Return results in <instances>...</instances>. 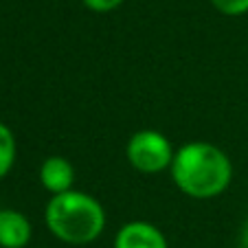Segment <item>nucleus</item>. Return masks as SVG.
<instances>
[{"instance_id": "obj_9", "label": "nucleus", "mask_w": 248, "mask_h": 248, "mask_svg": "<svg viewBox=\"0 0 248 248\" xmlns=\"http://www.w3.org/2000/svg\"><path fill=\"white\" fill-rule=\"evenodd\" d=\"M86 9L94 11V14H108V11H114L125 2V0H81Z\"/></svg>"}, {"instance_id": "obj_2", "label": "nucleus", "mask_w": 248, "mask_h": 248, "mask_svg": "<svg viewBox=\"0 0 248 248\" xmlns=\"http://www.w3.org/2000/svg\"><path fill=\"white\" fill-rule=\"evenodd\" d=\"M44 224L60 242L70 246H86L103 235L108 213L94 196L70 189L60 196H51L44 209Z\"/></svg>"}, {"instance_id": "obj_6", "label": "nucleus", "mask_w": 248, "mask_h": 248, "mask_svg": "<svg viewBox=\"0 0 248 248\" xmlns=\"http://www.w3.org/2000/svg\"><path fill=\"white\" fill-rule=\"evenodd\" d=\"M33 226L22 211L0 209V248H27Z\"/></svg>"}, {"instance_id": "obj_5", "label": "nucleus", "mask_w": 248, "mask_h": 248, "mask_svg": "<svg viewBox=\"0 0 248 248\" xmlns=\"http://www.w3.org/2000/svg\"><path fill=\"white\" fill-rule=\"evenodd\" d=\"M40 185L51 196H60L75 189V167L64 156H46L40 165Z\"/></svg>"}, {"instance_id": "obj_4", "label": "nucleus", "mask_w": 248, "mask_h": 248, "mask_svg": "<svg viewBox=\"0 0 248 248\" xmlns=\"http://www.w3.org/2000/svg\"><path fill=\"white\" fill-rule=\"evenodd\" d=\"M112 248H169V244L156 224L145 220H132L117 231Z\"/></svg>"}, {"instance_id": "obj_7", "label": "nucleus", "mask_w": 248, "mask_h": 248, "mask_svg": "<svg viewBox=\"0 0 248 248\" xmlns=\"http://www.w3.org/2000/svg\"><path fill=\"white\" fill-rule=\"evenodd\" d=\"M16 156H18V143L9 125L0 121V180L14 169Z\"/></svg>"}, {"instance_id": "obj_3", "label": "nucleus", "mask_w": 248, "mask_h": 248, "mask_svg": "<svg viewBox=\"0 0 248 248\" xmlns=\"http://www.w3.org/2000/svg\"><path fill=\"white\" fill-rule=\"evenodd\" d=\"M176 147L173 143L158 130H139L127 139L125 143V158L139 173L154 176V173L171 169Z\"/></svg>"}, {"instance_id": "obj_1", "label": "nucleus", "mask_w": 248, "mask_h": 248, "mask_svg": "<svg viewBox=\"0 0 248 248\" xmlns=\"http://www.w3.org/2000/svg\"><path fill=\"white\" fill-rule=\"evenodd\" d=\"M169 173L185 196L213 200L233 183V163L222 147L206 140H191L176 150Z\"/></svg>"}, {"instance_id": "obj_8", "label": "nucleus", "mask_w": 248, "mask_h": 248, "mask_svg": "<svg viewBox=\"0 0 248 248\" xmlns=\"http://www.w3.org/2000/svg\"><path fill=\"white\" fill-rule=\"evenodd\" d=\"M211 5L229 18H239V16L248 14V0H211Z\"/></svg>"}, {"instance_id": "obj_10", "label": "nucleus", "mask_w": 248, "mask_h": 248, "mask_svg": "<svg viewBox=\"0 0 248 248\" xmlns=\"http://www.w3.org/2000/svg\"><path fill=\"white\" fill-rule=\"evenodd\" d=\"M239 246H242V248H248V220L244 222L242 233H239Z\"/></svg>"}]
</instances>
